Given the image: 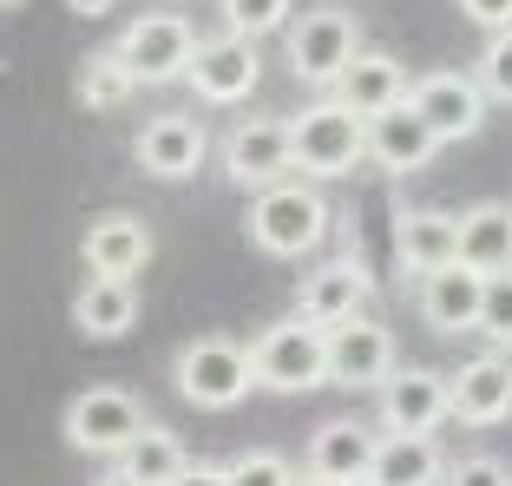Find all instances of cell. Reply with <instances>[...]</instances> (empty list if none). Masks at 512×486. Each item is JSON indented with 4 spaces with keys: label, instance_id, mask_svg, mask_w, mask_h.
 <instances>
[{
    "label": "cell",
    "instance_id": "obj_1",
    "mask_svg": "<svg viewBox=\"0 0 512 486\" xmlns=\"http://www.w3.org/2000/svg\"><path fill=\"white\" fill-rule=\"evenodd\" d=\"M329 198H322L309 178H289L276 184V191H263V198H250V243L263 250V257H309L322 237H329Z\"/></svg>",
    "mask_w": 512,
    "mask_h": 486
},
{
    "label": "cell",
    "instance_id": "obj_2",
    "mask_svg": "<svg viewBox=\"0 0 512 486\" xmlns=\"http://www.w3.org/2000/svg\"><path fill=\"white\" fill-rule=\"evenodd\" d=\"M289 145H296V171L309 184L348 178V171L362 165V152H368V119H355L342 99L322 92V99H309V112L289 119Z\"/></svg>",
    "mask_w": 512,
    "mask_h": 486
},
{
    "label": "cell",
    "instance_id": "obj_3",
    "mask_svg": "<svg viewBox=\"0 0 512 486\" xmlns=\"http://www.w3.org/2000/svg\"><path fill=\"white\" fill-rule=\"evenodd\" d=\"M250 368H256V388H270V395H309L329 381V329L316 322H270V329L250 342Z\"/></svg>",
    "mask_w": 512,
    "mask_h": 486
},
{
    "label": "cell",
    "instance_id": "obj_4",
    "mask_svg": "<svg viewBox=\"0 0 512 486\" xmlns=\"http://www.w3.org/2000/svg\"><path fill=\"white\" fill-rule=\"evenodd\" d=\"M355 53H362V27H355L348 7H309V14H296L289 33H283L289 73H296L302 86H322V92H335V79L355 66Z\"/></svg>",
    "mask_w": 512,
    "mask_h": 486
},
{
    "label": "cell",
    "instance_id": "obj_5",
    "mask_svg": "<svg viewBox=\"0 0 512 486\" xmlns=\"http://www.w3.org/2000/svg\"><path fill=\"white\" fill-rule=\"evenodd\" d=\"M171 381H178V395L191 401V408L224 414L256 388V368H250V349H243V342H230V335H197V342L178 349Z\"/></svg>",
    "mask_w": 512,
    "mask_h": 486
},
{
    "label": "cell",
    "instance_id": "obj_6",
    "mask_svg": "<svg viewBox=\"0 0 512 486\" xmlns=\"http://www.w3.org/2000/svg\"><path fill=\"white\" fill-rule=\"evenodd\" d=\"M224 178L250 198L276 191V184L296 178V145H289V119L276 112H250L224 132Z\"/></svg>",
    "mask_w": 512,
    "mask_h": 486
},
{
    "label": "cell",
    "instance_id": "obj_7",
    "mask_svg": "<svg viewBox=\"0 0 512 486\" xmlns=\"http://www.w3.org/2000/svg\"><path fill=\"white\" fill-rule=\"evenodd\" d=\"M145 427H151L145 401H138L132 388L99 381V388L73 395V408H66V447H79V454H92V460H119Z\"/></svg>",
    "mask_w": 512,
    "mask_h": 486
},
{
    "label": "cell",
    "instance_id": "obj_8",
    "mask_svg": "<svg viewBox=\"0 0 512 486\" xmlns=\"http://www.w3.org/2000/svg\"><path fill=\"white\" fill-rule=\"evenodd\" d=\"M112 53L125 60V73H132L138 86H171V79H184L191 60H197V27L184 14H165V7H158V14L125 20Z\"/></svg>",
    "mask_w": 512,
    "mask_h": 486
},
{
    "label": "cell",
    "instance_id": "obj_9",
    "mask_svg": "<svg viewBox=\"0 0 512 486\" xmlns=\"http://www.w3.org/2000/svg\"><path fill=\"white\" fill-rule=\"evenodd\" d=\"M401 368V342H394L388 322H342L329 329V388H348V395H362V388H388V375Z\"/></svg>",
    "mask_w": 512,
    "mask_h": 486
},
{
    "label": "cell",
    "instance_id": "obj_10",
    "mask_svg": "<svg viewBox=\"0 0 512 486\" xmlns=\"http://www.w3.org/2000/svg\"><path fill=\"white\" fill-rule=\"evenodd\" d=\"M407 106L421 112V125L440 145H467V138H480L493 99H486L480 79H467V73H421L407 86Z\"/></svg>",
    "mask_w": 512,
    "mask_h": 486
},
{
    "label": "cell",
    "instance_id": "obj_11",
    "mask_svg": "<svg viewBox=\"0 0 512 486\" xmlns=\"http://www.w3.org/2000/svg\"><path fill=\"white\" fill-rule=\"evenodd\" d=\"M263 79V53L256 40H237V33H211V40H197V60L184 73V86L204 99V106H243Z\"/></svg>",
    "mask_w": 512,
    "mask_h": 486
},
{
    "label": "cell",
    "instance_id": "obj_12",
    "mask_svg": "<svg viewBox=\"0 0 512 486\" xmlns=\"http://www.w3.org/2000/svg\"><path fill=\"white\" fill-rule=\"evenodd\" d=\"M368 296H375V270H368L362 257H329V263H316V270L302 276L296 316L316 322V329H342V322L362 316Z\"/></svg>",
    "mask_w": 512,
    "mask_h": 486
},
{
    "label": "cell",
    "instance_id": "obj_13",
    "mask_svg": "<svg viewBox=\"0 0 512 486\" xmlns=\"http://www.w3.org/2000/svg\"><path fill=\"white\" fill-rule=\"evenodd\" d=\"M453 421V388L440 368H394L381 388V434H440Z\"/></svg>",
    "mask_w": 512,
    "mask_h": 486
},
{
    "label": "cell",
    "instance_id": "obj_14",
    "mask_svg": "<svg viewBox=\"0 0 512 486\" xmlns=\"http://www.w3.org/2000/svg\"><path fill=\"white\" fill-rule=\"evenodd\" d=\"M132 158L145 178L158 184H184L204 171V125L191 119V112H158L151 125H138L132 138Z\"/></svg>",
    "mask_w": 512,
    "mask_h": 486
},
{
    "label": "cell",
    "instance_id": "obj_15",
    "mask_svg": "<svg viewBox=\"0 0 512 486\" xmlns=\"http://www.w3.org/2000/svg\"><path fill=\"white\" fill-rule=\"evenodd\" d=\"M394 263L407 270V283H421V276L460 263V217L434 211V204H421V211L401 204V211H394Z\"/></svg>",
    "mask_w": 512,
    "mask_h": 486
},
{
    "label": "cell",
    "instance_id": "obj_16",
    "mask_svg": "<svg viewBox=\"0 0 512 486\" xmlns=\"http://www.w3.org/2000/svg\"><path fill=\"white\" fill-rule=\"evenodd\" d=\"M79 263H86V276H112V283H132V276L151 263V224H145V217H132V211L92 217L86 237H79Z\"/></svg>",
    "mask_w": 512,
    "mask_h": 486
},
{
    "label": "cell",
    "instance_id": "obj_17",
    "mask_svg": "<svg viewBox=\"0 0 512 486\" xmlns=\"http://www.w3.org/2000/svg\"><path fill=\"white\" fill-rule=\"evenodd\" d=\"M375 447H381V427H362V421H322L316 434H309V460H302V473H316V480L329 486H362L368 473H375Z\"/></svg>",
    "mask_w": 512,
    "mask_h": 486
},
{
    "label": "cell",
    "instance_id": "obj_18",
    "mask_svg": "<svg viewBox=\"0 0 512 486\" xmlns=\"http://www.w3.org/2000/svg\"><path fill=\"white\" fill-rule=\"evenodd\" d=\"M414 303H421V322L440 335H467L480 329V309H486V276L467 270V263H447V270L421 276L414 283Z\"/></svg>",
    "mask_w": 512,
    "mask_h": 486
},
{
    "label": "cell",
    "instance_id": "obj_19",
    "mask_svg": "<svg viewBox=\"0 0 512 486\" xmlns=\"http://www.w3.org/2000/svg\"><path fill=\"white\" fill-rule=\"evenodd\" d=\"M407 86H414V79H407V66L394 60V53H375V46H362V53H355V66L335 79L329 99H342L355 119H381L388 106H401V99H407Z\"/></svg>",
    "mask_w": 512,
    "mask_h": 486
},
{
    "label": "cell",
    "instance_id": "obj_20",
    "mask_svg": "<svg viewBox=\"0 0 512 486\" xmlns=\"http://www.w3.org/2000/svg\"><path fill=\"white\" fill-rule=\"evenodd\" d=\"M440 152V138L421 125V112L407 106H388L381 119H368V158H375L381 171H394V178H407V171H427Z\"/></svg>",
    "mask_w": 512,
    "mask_h": 486
},
{
    "label": "cell",
    "instance_id": "obj_21",
    "mask_svg": "<svg viewBox=\"0 0 512 486\" xmlns=\"http://www.w3.org/2000/svg\"><path fill=\"white\" fill-rule=\"evenodd\" d=\"M447 388H453V421H467V427H499L512 414V375L499 355L460 362L447 375Z\"/></svg>",
    "mask_w": 512,
    "mask_h": 486
},
{
    "label": "cell",
    "instance_id": "obj_22",
    "mask_svg": "<svg viewBox=\"0 0 512 486\" xmlns=\"http://www.w3.org/2000/svg\"><path fill=\"white\" fill-rule=\"evenodd\" d=\"M73 329L86 342H119L138 329V283H112V276H86L73 296Z\"/></svg>",
    "mask_w": 512,
    "mask_h": 486
},
{
    "label": "cell",
    "instance_id": "obj_23",
    "mask_svg": "<svg viewBox=\"0 0 512 486\" xmlns=\"http://www.w3.org/2000/svg\"><path fill=\"white\" fill-rule=\"evenodd\" d=\"M184 467H191V447H184L171 427L151 421L145 434H138V441L112 460V480H119V486H178Z\"/></svg>",
    "mask_w": 512,
    "mask_h": 486
},
{
    "label": "cell",
    "instance_id": "obj_24",
    "mask_svg": "<svg viewBox=\"0 0 512 486\" xmlns=\"http://www.w3.org/2000/svg\"><path fill=\"white\" fill-rule=\"evenodd\" d=\"M368 486H447L440 441H434V434H381Z\"/></svg>",
    "mask_w": 512,
    "mask_h": 486
},
{
    "label": "cell",
    "instance_id": "obj_25",
    "mask_svg": "<svg viewBox=\"0 0 512 486\" xmlns=\"http://www.w3.org/2000/svg\"><path fill=\"white\" fill-rule=\"evenodd\" d=\"M460 263L480 276L512 270V204L506 198H486L473 211H460Z\"/></svg>",
    "mask_w": 512,
    "mask_h": 486
},
{
    "label": "cell",
    "instance_id": "obj_26",
    "mask_svg": "<svg viewBox=\"0 0 512 486\" xmlns=\"http://www.w3.org/2000/svg\"><path fill=\"white\" fill-rule=\"evenodd\" d=\"M132 92H138V79L125 73V60L112 53V46L86 53V60H79V73H73V99H79L86 112H119Z\"/></svg>",
    "mask_w": 512,
    "mask_h": 486
},
{
    "label": "cell",
    "instance_id": "obj_27",
    "mask_svg": "<svg viewBox=\"0 0 512 486\" xmlns=\"http://www.w3.org/2000/svg\"><path fill=\"white\" fill-rule=\"evenodd\" d=\"M217 14H224V33H237V40H270V33H289L296 0H217Z\"/></svg>",
    "mask_w": 512,
    "mask_h": 486
},
{
    "label": "cell",
    "instance_id": "obj_28",
    "mask_svg": "<svg viewBox=\"0 0 512 486\" xmlns=\"http://www.w3.org/2000/svg\"><path fill=\"white\" fill-rule=\"evenodd\" d=\"M224 473H230V486H296V467L283 454H270V447H243Z\"/></svg>",
    "mask_w": 512,
    "mask_h": 486
},
{
    "label": "cell",
    "instance_id": "obj_29",
    "mask_svg": "<svg viewBox=\"0 0 512 486\" xmlns=\"http://www.w3.org/2000/svg\"><path fill=\"white\" fill-rule=\"evenodd\" d=\"M480 92L486 99H499V106H512V33H493L486 40V53H480Z\"/></svg>",
    "mask_w": 512,
    "mask_h": 486
},
{
    "label": "cell",
    "instance_id": "obj_30",
    "mask_svg": "<svg viewBox=\"0 0 512 486\" xmlns=\"http://www.w3.org/2000/svg\"><path fill=\"white\" fill-rule=\"evenodd\" d=\"M480 335L506 349L512 342V270L486 276V309H480Z\"/></svg>",
    "mask_w": 512,
    "mask_h": 486
},
{
    "label": "cell",
    "instance_id": "obj_31",
    "mask_svg": "<svg viewBox=\"0 0 512 486\" xmlns=\"http://www.w3.org/2000/svg\"><path fill=\"white\" fill-rule=\"evenodd\" d=\"M447 486H512V467L493 454H467L447 467Z\"/></svg>",
    "mask_w": 512,
    "mask_h": 486
},
{
    "label": "cell",
    "instance_id": "obj_32",
    "mask_svg": "<svg viewBox=\"0 0 512 486\" xmlns=\"http://www.w3.org/2000/svg\"><path fill=\"white\" fill-rule=\"evenodd\" d=\"M460 14H467L473 27H486V40H493V33H512V0H460Z\"/></svg>",
    "mask_w": 512,
    "mask_h": 486
},
{
    "label": "cell",
    "instance_id": "obj_33",
    "mask_svg": "<svg viewBox=\"0 0 512 486\" xmlns=\"http://www.w3.org/2000/svg\"><path fill=\"white\" fill-rule=\"evenodd\" d=\"M178 486H230V473L217 467V460H191V467H184V480Z\"/></svg>",
    "mask_w": 512,
    "mask_h": 486
},
{
    "label": "cell",
    "instance_id": "obj_34",
    "mask_svg": "<svg viewBox=\"0 0 512 486\" xmlns=\"http://www.w3.org/2000/svg\"><path fill=\"white\" fill-rule=\"evenodd\" d=\"M66 7H73V14H79V20H106V14H112V7H119V0H66Z\"/></svg>",
    "mask_w": 512,
    "mask_h": 486
},
{
    "label": "cell",
    "instance_id": "obj_35",
    "mask_svg": "<svg viewBox=\"0 0 512 486\" xmlns=\"http://www.w3.org/2000/svg\"><path fill=\"white\" fill-rule=\"evenodd\" d=\"M296 486H329V480H316V473H296Z\"/></svg>",
    "mask_w": 512,
    "mask_h": 486
},
{
    "label": "cell",
    "instance_id": "obj_36",
    "mask_svg": "<svg viewBox=\"0 0 512 486\" xmlns=\"http://www.w3.org/2000/svg\"><path fill=\"white\" fill-rule=\"evenodd\" d=\"M499 362H506V375H512V342H506V349H499Z\"/></svg>",
    "mask_w": 512,
    "mask_h": 486
},
{
    "label": "cell",
    "instance_id": "obj_37",
    "mask_svg": "<svg viewBox=\"0 0 512 486\" xmlns=\"http://www.w3.org/2000/svg\"><path fill=\"white\" fill-rule=\"evenodd\" d=\"M0 7H20V0H0Z\"/></svg>",
    "mask_w": 512,
    "mask_h": 486
},
{
    "label": "cell",
    "instance_id": "obj_38",
    "mask_svg": "<svg viewBox=\"0 0 512 486\" xmlns=\"http://www.w3.org/2000/svg\"><path fill=\"white\" fill-rule=\"evenodd\" d=\"M106 486H119V480H106Z\"/></svg>",
    "mask_w": 512,
    "mask_h": 486
},
{
    "label": "cell",
    "instance_id": "obj_39",
    "mask_svg": "<svg viewBox=\"0 0 512 486\" xmlns=\"http://www.w3.org/2000/svg\"><path fill=\"white\" fill-rule=\"evenodd\" d=\"M362 486H368V480H362Z\"/></svg>",
    "mask_w": 512,
    "mask_h": 486
}]
</instances>
